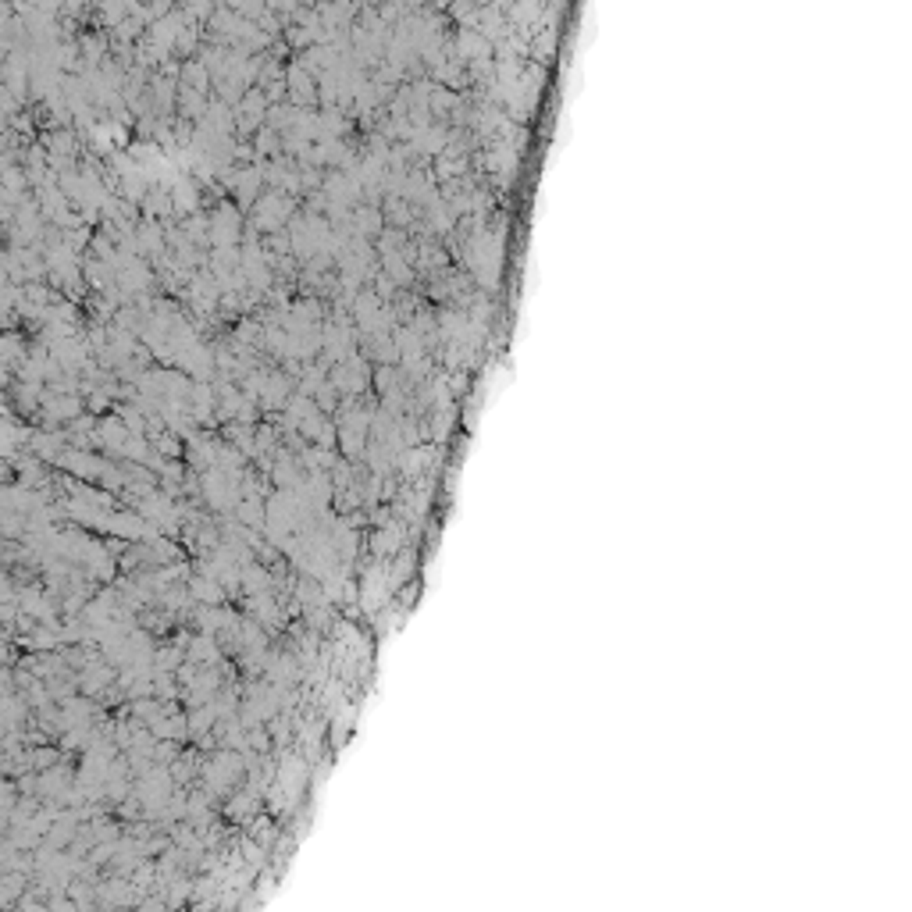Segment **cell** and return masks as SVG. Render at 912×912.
Masks as SVG:
<instances>
[{"mask_svg":"<svg viewBox=\"0 0 912 912\" xmlns=\"http://www.w3.org/2000/svg\"><path fill=\"white\" fill-rule=\"evenodd\" d=\"M0 235H4V221H0Z\"/></svg>","mask_w":912,"mask_h":912,"instance_id":"cell-1","label":"cell"}]
</instances>
